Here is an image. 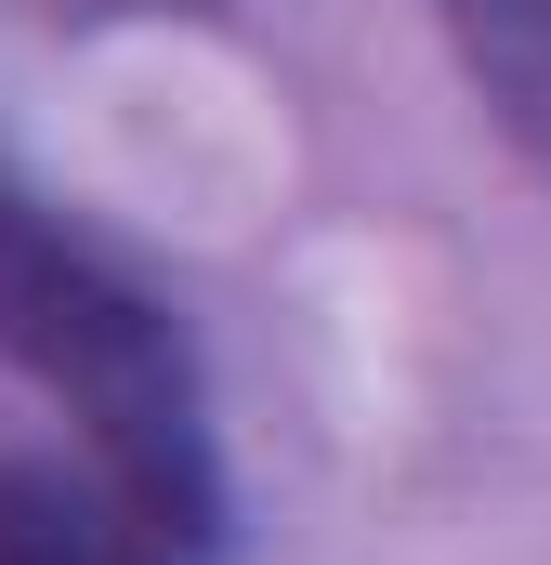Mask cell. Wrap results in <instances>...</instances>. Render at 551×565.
Masks as SVG:
<instances>
[{"instance_id": "cell-2", "label": "cell", "mask_w": 551, "mask_h": 565, "mask_svg": "<svg viewBox=\"0 0 551 565\" xmlns=\"http://www.w3.org/2000/svg\"><path fill=\"white\" fill-rule=\"evenodd\" d=\"M0 565H197V553H171L106 473L0 460Z\"/></svg>"}, {"instance_id": "cell-1", "label": "cell", "mask_w": 551, "mask_h": 565, "mask_svg": "<svg viewBox=\"0 0 551 565\" xmlns=\"http://www.w3.org/2000/svg\"><path fill=\"white\" fill-rule=\"evenodd\" d=\"M0 355L66 395L93 434V473L132 500L171 553H210V422H197V355L93 237H66L40 198L0 184Z\"/></svg>"}, {"instance_id": "cell-3", "label": "cell", "mask_w": 551, "mask_h": 565, "mask_svg": "<svg viewBox=\"0 0 551 565\" xmlns=\"http://www.w3.org/2000/svg\"><path fill=\"white\" fill-rule=\"evenodd\" d=\"M446 40H460L473 93L499 106V132L551 171V0H446Z\"/></svg>"}]
</instances>
